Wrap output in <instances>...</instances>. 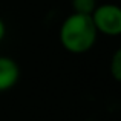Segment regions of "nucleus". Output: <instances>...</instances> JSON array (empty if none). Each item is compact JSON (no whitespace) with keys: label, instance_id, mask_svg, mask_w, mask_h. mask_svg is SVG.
Instances as JSON below:
<instances>
[{"label":"nucleus","instance_id":"3","mask_svg":"<svg viewBox=\"0 0 121 121\" xmlns=\"http://www.w3.org/2000/svg\"><path fill=\"white\" fill-rule=\"evenodd\" d=\"M20 78V68L11 57L0 55V94L11 91Z\"/></svg>","mask_w":121,"mask_h":121},{"label":"nucleus","instance_id":"2","mask_svg":"<svg viewBox=\"0 0 121 121\" xmlns=\"http://www.w3.org/2000/svg\"><path fill=\"white\" fill-rule=\"evenodd\" d=\"M98 35H121V6L115 3H101L91 15Z\"/></svg>","mask_w":121,"mask_h":121},{"label":"nucleus","instance_id":"6","mask_svg":"<svg viewBox=\"0 0 121 121\" xmlns=\"http://www.w3.org/2000/svg\"><path fill=\"white\" fill-rule=\"evenodd\" d=\"M5 37H6V25L3 22V18L0 17V43L5 40Z\"/></svg>","mask_w":121,"mask_h":121},{"label":"nucleus","instance_id":"5","mask_svg":"<svg viewBox=\"0 0 121 121\" xmlns=\"http://www.w3.org/2000/svg\"><path fill=\"white\" fill-rule=\"evenodd\" d=\"M109 72L115 81L121 83V48L115 51L109 61Z\"/></svg>","mask_w":121,"mask_h":121},{"label":"nucleus","instance_id":"4","mask_svg":"<svg viewBox=\"0 0 121 121\" xmlns=\"http://www.w3.org/2000/svg\"><path fill=\"white\" fill-rule=\"evenodd\" d=\"M97 0H71V8L74 14L81 15H92V12L97 9Z\"/></svg>","mask_w":121,"mask_h":121},{"label":"nucleus","instance_id":"1","mask_svg":"<svg viewBox=\"0 0 121 121\" xmlns=\"http://www.w3.org/2000/svg\"><path fill=\"white\" fill-rule=\"evenodd\" d=\"M98 32L94 26L91 15L71 14L61 22L58 31V40L63 49L69 54H86L95 46Z\"/></svg>","mask_w":121,"mask_h":121}]
</instances>
